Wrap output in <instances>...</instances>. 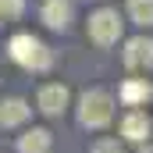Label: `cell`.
<instances>
[{
	"label": "cell",
	"mask_w": 153,
	"mask_h": 153,
	"mask_svg": "<svg viewBox=\"0 0 153 153\" xmlns=\"http://www.w3.org/2000/svg\"><path fill=\"white\" fill-rule=\"evenodd\" d=\"M7 57H11L18 68H25V71H46V68L53 64L50 46L39 43L32 32H14V36L7 39Z\"/></svg>",
	"instance_id": "obj_1"
},
{
	"label": "cell",
	"mask_w": 153,
	"mask_h": 153,
	"mask_svg": "<svg viewBox=\"0 0 153 153\" xmlns=\"http://www.w3.org/2000/svg\"><path fill=\"white\" fill-rule=\"evenodd\" d=\"M114 117V96L107 89H85L78 96V121L82 128H107Z\"/></svg>",
	"instance_id": "obj_2"
},
{
	"label": "cell",
	"mask_w": 153,
	"mask_h": 153,
	"mask_svg": "<svg viewBox=\"0 0 153 153\" xmlns=\"http://www.w3.org/2000/svg\"><path fill=\"white\" fill-rule=\"evenodd\" d=\"M121 25L125 22H121L117 7H100V11L89 14V39L96 46H114L121 39Z\"/></svg>",
	"instance_id": "obj_3"
},
{
	"label": "cell",
	"mask_w": 153,
	"mask_h": 153,
	"mask_svg": "<svg viewBox=\"0 0 153 153\" xmlns=\"http://www.w3.org/2000/svg\"><path fill=\"white\" fill-rule=\"evenodd\" d=\"M68 103H71V93H68L64 82H46V85H39L36 107H39L46 117H61L64 111H68Z\"/></svg>",
	"instance_id": "obj_4"
},
{
	"label": "cell",
	"mask_w": 153,
	"mask_h": 153,
	"mask_svg": "<svg viewBox=\"0 0 153 153\" xmlns=\"http://www.w3.org/2000/svg\"><path fill=\"white\" fill-rule=\"evenodd\" d=\"M121 61H125V68H132V71L150 68V64H153V39L132 36L128 43H125V50H121Z\"/></svg>",
	"instance_id": "obj_5"
},
{
	"label": "cell",
	"mask_w": 153,
	"mask_h": 153,
	"mask_svg": "<svg viewBox=\"0 0 153 153\" xmlns=\"http://www.w3.org/2000/svg\"><path fill=\"white\" fill-rule=\"evenodd\" d=\"M32 114V107H29V100H22V96H7V100H0V128H18V125H25Z\"/></svg>",
	"instance_id": "obj_6"
},
{
	"label": "cell",
	"mask_w": 153,
	"mask_h": 153,
	"mask_svg": "<svg viewBox=\"0 0 153 153\" xmlns=\"http://www.w3.org/2000/svg\"><path fill=\"white\" fill-rule=\"evenodd\" d=\"M153 132V121L143 111H128V114L121 117V135L128 139V143H146Z\"/></svg>",
	"instance_id": "obj_7"
},
{
	"label": "cell",
	"mask_w": 153,
	"mask_h": 153,
	"mask_svg": "<svg viewBox=\"0 0 153 153\" xmlns=\"http://www.w3.org/2000/svg\"><path fill=\"white\" fill-rule=\"evenodd\" d=\"M39 18L50 29H68V22H71V0H43Z\"/></svg>",
	"instance_id": "obj_8"
},
{
	"label": "cell",
	"mask_w": 153,
	"mask_h": 153,
	"mask_svg": "<svg viewBox=\"0 0 153 153\" xmlns=\"http://www.w3.org/2000/svg\"><path fill=\"white\" fill-rule=\"evenodd\" d=\"M150 82L146 78H125L121 82V89H117V96H121V103L125 107H139V103H146L150 100Z\"/></svg>",
	"instance_id": "obj_9"
},
{
	"label": "cell",
	"mask_w": 153,
	"mask_h": 153,
	"mask_svg": "<svg viewBox=\"0 0 153 153\" xmlns=\"http://www.w3.org/2000/svg\"><path fill=\"white\" fill-rule=\"evenodd\" d=\"M53 135L50 128H29L25 135H18V153H50Z\"/></svg>",
	"instance_id": "obj_10"
},
{
	"label": "cell",
	"mask_w": 153,
	"mask_h": 153,
	"mask_svg": "<svg viewBox=\"0 0 153 153\" xmlns=\"http://www.w3.org/2000/svg\"><path fill=\"white\" fill-rule=\"evenodd\" d=\"M128 18L135 25H153V0H128Z\"/></svg>",
	"instance_id": "obj_11"
},
{
	"label": "cell",
	"mask_w": 153,
	"mask_h": 153,
	"mask_svg": "<svg viewBox=\"0 0 153 153\" xmlns=\"http://www.w3.org/2000/svg\"><path fill=\"white\" fill-rule=\"evenodd\" d=\"M25 14V0H0V22H14Z\"/></svg>",
	"instance_id": "obj_12"
},
{
	"label": "cell",
	"mask_w": 153,
	"mask_h": 153,
	"mask_svg": "<svg viewBox=\"0 0 153 153\" xmlns=\"http://www.w3.org/2000/svg\"><path fill=\"white\" fill-rule=\"evenodd\" d=\"M89 153H121V143L117 139H96Z\"/></svg>",
	"instance_id": "obj_13"
},
{
	"label": "cell",
	"mask_w": 153,
	"mask_h": 153,
	"mask_svg": "<svg viewBox=\"0 0 153 153\" xmlns=\"http://www.w3.org/2000/svg\"><path fill=\"white\" fill-rule=\"evenodd\" d=\"M139 153H153V146H139Z\"/></svg>",
	"instance_id": "obj_14"
}]
</instances>
